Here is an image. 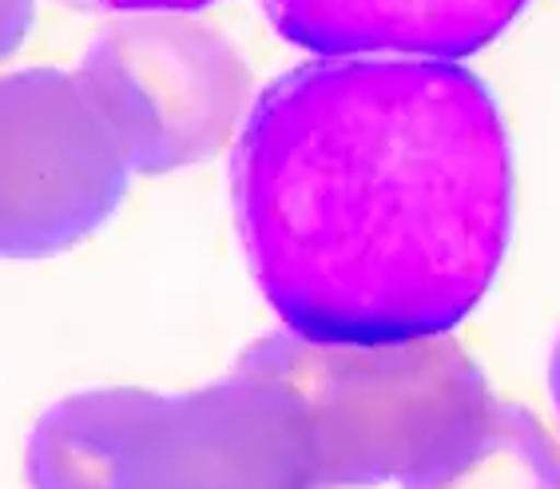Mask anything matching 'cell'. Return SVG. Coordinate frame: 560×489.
<instances>
[{
	"label": "cell",
	"mask_w": 560,
	"mask_h": 489,
	"mask_svg": "<svg viewBox=\"0 0 560 489\" xmlns=\"http://www.w3.org/2000/svg\"><path fill=\"white\" fill-rule=\"evenodd\" d=\"M235 216L287 330L450 335L493 283L513 160L493 92L453 60H314L250 104Z\"/></svg>",
	"instance_id": "6da1fadb"
},
{
	"label": "cell",
	"mask_w": 560,
	"mask_h": 489,
	"mask_svg": "<svg viewBox=\"0 0 560 489\" xmlns=\"http://www.w3.org/2000/svg\"><path fill=\"white\" fill-rule=\"evenodd\" d=\"M238 370L282 398L311 489L413 486L462 454L497 403L445 335L326 342L287 330L247 347Z\"/></svg>",
	"instance_id": "7a4b0ae2"
},
{
	"label": "cell",
	"mask_w": 560,
	"mask_h": 489,
	"mask_svg": "<svg viewBox=\"0 0 560 489\" xmlns=\"http://www.w3.org/2000/svg\"><path fill=\"white\" fill-rule=\"evenodd\" d=\"M33 489H311L282 398L247 370L191 394L84 391L28 434Z\"/></svg>",
	"instance_id": "3957f363"
},
{
	"label": "cell",
	"mask_w": 560,
	"mask_h": 489,
	"mask_svg": "<svg viewBox=\"0 0 560 489\" xmlns=\"http://www.w3.org/2000/svg\"><path fill=\"white\" fill-rule=\"evenodd\" d=\"M131 172H175L238 136L250 72L238 48L187 12L119 16L75 68Z\"/></svg>",
	"instance_id": "277c9868"
},
{
	"label": "cell",
	"mask_w": 560,
	"mask_h": 489,
	"mask_svg": "<svg viewBox=\"0 0 560 489\" xmlns=\"http://www.w3.org/2000/svg\"><path fill=\"white\" fill-rule=\"evenodd\" d=\"M131 184L75 72L0 77V259H48L112 219Z\"/></svg>",
	"instance_id": "5b68a950"
},
{
	"label": "cell",
	"mask_w": 560,
	"mask_h": 489,
	"mask_svg": "<svg viewBox=\"0 0 560 489\" xmlns=\"http://www.w3.org/2000/svg\"><path fill=\"white\" fill-rule=\"evenodd\" d=\"M282 36L323 60H457L505 33L528 0H262Z\"/></svg>",
	"instance_id": "8992f818"
},
{
	"label": "cell",
	"mask_w": 560,
	"mask_h": 489,
	"mask_svg": "<svg viewBox=\"0 0 560 489\" xmlns=\"http://www.w3.org/2000/svg\"><path fill=\"white\" fill-rule=\"evenodd\" d=\"M406 489H560V442L525 406L493 403L462 454Z\"/></svg>",
	"instance_id": "52a82bcc"
},
{
	"label": "cell",
	"mask_w": 560,
	"mask_h": 489,
	"mask_svg": "<svg viewBox=\"0 0 560 489\" xmlns=\"http://www.w3.org/2000/svg\"><path fill=\"white\" fill-rule=\"evenodd\" d=\"M80 9H100V12H119V16H140V12H195L207 9L215 0H68Z\"/></svg>",
	"instance_id": "ba28073f"
},
{
	"label": "cell",
	"mask_w": 560,
	"mask_h": 489,
	"mask_svg": "<svg viewBox=\"0 0 560 489\" xmlns=\"http://www.w3.org/2000/svg\"><path fill=\"white\" fill-rule=\"evenodd\" d=\"M33 28V0H0V56H9Z\"/></svg>",
	"instance_id": "9c48e42d"
},
{
	"label": "cell",
	"mask_w": 560,
	"mask_h": 489,
	"mask_svg": "<svg viewBox=\"0 0 560 489\" xmlns=\"http://www.w3.org/2000/svg\"><path fill=\"white\" fill-rule=\"evenodd\" d=\"M549 391H552V406H557V418H560V335L552 342V359H549Z\"/></svg>",
	"instance_id": "30bf717a"
}]
</instances>
